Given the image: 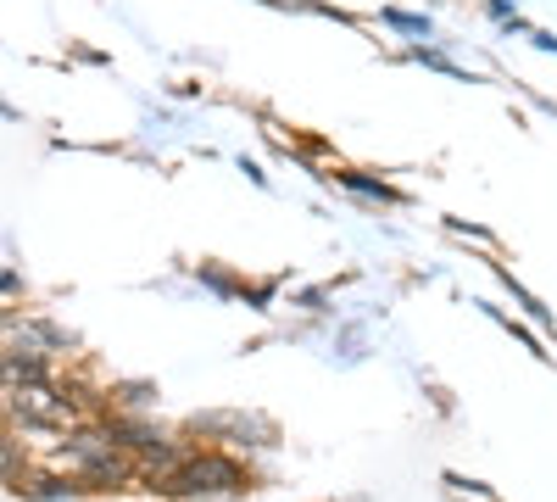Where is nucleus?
<instances>
[{"instance_id": "obj_2", "label": "nucleus", "mask_w": 557, "mask_h": 502, "mask_svg": "<svg viewBox=\"0 0 557 502\" xmlns=\"http://www.w3.org/2000/svg\"><path fill=\"white\" fill-rule=\"evenodd\" d=\"M23 469H28V452H23V441H12V436H0V480H17L23 486Z\"/></svg>"}, {"instance_id": "obj_1", "label": "nucleus", "mask_w": 557, "mask_h": 502, "mask_svg": "<svg viewBox=\"0 0 557 502\" xmlns=\"http://www.w3.org/2000/svg\"><path fill=\"white\" fill-rule=\"evenodd\" d=\"M45 380H51L45 352H34L28 341L23 346H0V385L7 391H28V385H45Z\"/></svg>"}, {"instance_id": "obj_3", "label": "nucleus", "mask_w": 557, "mask_h": 502, "mask_svg": "<svg viewBox=\"0 0 557 502\" xmlns=\"http://www.w3.org/2000/svg\"><path fill=\"white\" fill-rule=\"evenodd\" d=\"M0 291H23V280H17V273H7V268H0Z\"/></svg>"}]
</instances>
